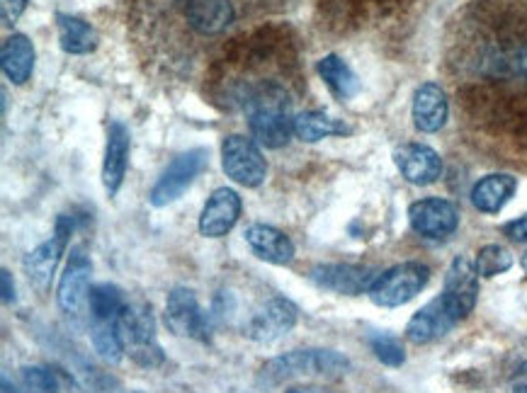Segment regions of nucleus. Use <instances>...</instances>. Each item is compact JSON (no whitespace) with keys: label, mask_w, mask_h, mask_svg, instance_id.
<instances>
[{"label":"nucleus","mask_w":527,"mask_h":393,"mask_svg":"<svg viewBox=\"0 0 527 393\" xmlns=\"http://www.w3.org/2000/svg\"><path fill=\"white\" fill-rule=\"evenodd\" d=\"M248 129L253 139L265 148H280L294 134V98L292 90L280 78H258L246 83L241 95Z\"/></svg>","instance_id":"nucleus-1"},{"label":"nucleus","mask_w":527,"mask_h":393,"mask_svg":"<svg viewBox=\"0 0 527 393\" xmlns=\"http://www.w3.org/2000/svg\"><path fill=\"white\" fill-rule=\"evenodd\" d=\"M350 369V360L336 350H292L272 357L258 372L260 389H277L299 377H340Z\"/></svg>","instance_id":"nucleus-2"},{"label":"nucleus","mask_w":527,"mask_h":393,"mask_svg":"<svg viewBox=\"0 0 527 393\" xmlns=\"http://www.w3.org/2000/svg\"><path fill=\"white\" fill-rule=\"evenodd\" d=\"M117 330L124 345V355H129L134 364L144 369H158L166 362L156 335V318H153L149 304L144 301L124 304L117 316Z\"/></svg>","instance_id":"nucleus-3"},{"label":"nucleus","mask_w":527,"mask_h":393,"mask_svg":"<svg viewBox=\"0 0 527 393\" xmlns=\"http://www.w3.org/2000/svg\"><path fill=\"white\" fill-rule=\"evenodd\" d=\"M430 279L428 265L423 262H401L382 272L370 287V299L382 309H396L423 292Z\"/></svg>","instance_id":"nucleus-4"},{"label":"nucleus","mask_w":527,"mask_h":393,"mask_svg":"<svg viewBox=\"0 0 527 393\" xmlns=\"http://www.w3.org/2000/svg\"><path fill=\"white\" fill-rule=\"evenodd\" d=\"M90 275H93V262L85 255L83 248H73L71 258H68L64 275L59 279V289H56V299H59V309L64 316L76 326L85 321V311H88V296H90Z\"/></svg>","instance_id":"nucleus-5"},{"label":"nucleus","mask_w":527,"mask_h":393,"mask_svg":"<svg viewBox=\"0 0 527 393\" xmlns=\"http://www.w3.org/2000/svg\"><path fill=\"white\" fill-rule=\"evenodd\" d=\"M221 168L226 178L238 182L241 187H260L268 178V163L255 139L241 134L226 136L221 144Z\"/></svg>","instance_id":"nucleus-6"},{"label":"nucleus","mask_w":527,"mask_h":393,"mask_svg":"<svg viewBox=\"0 0 527 393\" xmlns=\"http://www.w3.org/2000/svg\"><path fill=\"white\" fill-rule=\"evenodd\" d=\"M209 161V153L204 148H192V151L180 153L173 163L163 170L156 185L151 187L149 202L153 207H168V204L178 202L180 197L190 190L197 175L202 173L204 165Z\"/></svg>","instance_id":"nucleus-7"},{"label":"nucleus","mask_w":527,"mask_h":393,"mask_svg":"<svg viewBox=\"0 0 527 393\" xmlns=\"http://www.w3.org/2000/svg\"><path fill=\"white\" fill-rule=\"evenodd\" d=\"M166 328L178 338L209 340L212 330V316L200 309V301L192 289L175 287L166 299Z\"/></svg>","instance_id":"nucleus-8"},{"label":"nucleus","mask_w":527,"mask_h":393,"mask_svg":"<svg viewBox=\"0 0 527 393\" xmlns=\"http://www.w3.org/2000/svg\"><path fill=\"white\" fill-rule=\"evenodd\" d=\"M71 233L73 221L68 219V216H59V219H56L54 236H51L49 241H44L42 246L34 248L32 253H27L25 260H22L27 279H30L32 287H37L39 292H47L51 277H54L56 267H59L61 262V255L66 253L68 241H71Z\"/></svg>","instance_id":"nucleus-9"},{"label":"nucleus","mask_w":527,"mask_h":393,"mask_svg":"<svg viewBox=\"0 0 527 393\" xmlns=\"http://www.w3.org/2000/svg\"><path fill=\"white\" fill-rule=\"evenodd\" d=\"M440 296L457 321H462L474 311L476 299H479V272H476L472 260L464 258V255L452 260Z\"/></svg>","instance_id":"nucleus-10"},{"label":"nucleus","mask_w":527,"mask_h":393,"mask_svg":"<svg viewBox=\"0 0 527 393\" xmlns=\"http://www.w3.org/2000/svg\"><path fill=\"white\" fill-rule=\"evenodd\" d=\"M408 221H411L413 231L421 233L430 241H442V238L452 236L459 226V209L450 199L428 197L418 199L408 207Z\"/></svg>","instance_id":"nucleus-11"},{"label":"nucleus","mask_w":527,"mask_h":393,"mask_svg":"<svg viewBox=\"0 0 527 393\" xmlns=\"http://www.w3.org/2000/svg\"><path fill=\"white\" fill-rule=\"evenodd\" d=\"M299 311L297 306L289 299H270L268 304L260 306L258 313H253V318L248 321L246 335L253 343L270 345L277 343L280 338L297 326Z\"/></svg>","instance_id":"nucleus-12"},{"label":"nucleus","mask_w":527,"mask_h":393,"mask_svg":"<svg viewBox=\"0 0 527 393\" xmlns=\"http://www.w3.org/2000/svg\"><path fill=\"white\" fill-rule=\"evenodd\" d=\"M309 277L316 287L326 289V292L357 296L370 292L374 279L379 275L374 267L348 265V262L340 265V262H336V265H316Z\"/></svg>","instance_id":"nucleus-13"},{"label":"nucleus","mask_w":527,"mask_h":393,"mask_svg":"<svg viewBox=\"0 0 527 393\" xmlns=\"http://www.w3.org/2000/svg\"><path fill=\"white\" fill-rule=\"evenodd\" d=\"M241 197L231 187H219L204 204L200 214V233L204 238L226 236L241 219Z\"/></svg>","instance_id":"nucleus-14"},{"label":"nucleus","mask_w":527,"mask_h":393,"mask_svg":"<svg viewBox=\"0 0 527 393\" xmlns=\"http://www.w3.org/2000/svg\"><path fill=\"white\" fill-rule=\"evenodd\" d=\"M129 153H132V134L122 122H110L107 127L105 161H102V185L107 197H115L122 187L124 175L129 168Z\"/></svg>","instance_id":"nucleus-15"},{"label":"nucleus","mask_w":527,"mask_h":393,"mask_svg":"<svg viewBox=\"0 0 527 393\" xmlns=\"http://www.w3.org/2000/svg\"><path fill=\"white\" fill-rule=\"evenodd\" d=\"M394 163L399 173L411 182V185L425 187L433 185L442 175V161L438 153L423 144H404L394 151Z\"/></svg>","instance_id":"nucleus-16"},{"label":"nucleus","mask_w":527,"mask_h":393,"mask_svg":"<svg viewBox=\"0 0 527 393\" xmlns=\"http://www.w3.org/2000/svg\"><path fill=\"white\" fill-rule=\"evenodd\" d=\"M457 323L459 321L452 316L450 309H447L442 296H438V299H433L428 306H423V309L408 321L406 338L411 340L413 345H428L433 343V340L442 338V335L450 333Z\"/></svg>","instance_id":"nucleus-17"},{"label":"nucleus","mask_w":527,"mask_h":393,"mask_svg":"<svg viewBox=\"0 0 527 393\" xmlns=\"http://www.w3.org/2000/svg\"><path fill=\"white\" fill-rule=\"evenodd\" d=\"M447 95L438 83H423L413 95V124L423 134H435L447 122Z\"/></svg>","instance_id":"nucleus-18"},{"label":"nucleus","mask_w":527,"mask_h":393,"mask_svg":"<svg viewBox=\"0 0 527 393\" xmlns=\"http://www.w3.org/2000/svg\"><path fill=\"white\" fill-rule=\"evenodd\" d=\"M246 243L260 260L272 262V265H289L294 260V243L280 229H275V226H248Z\"/></svg>","instance_id":"nucleus-19"},{"label":"nucleus","mask_w":527,"mask_h":393,"mask_svg":"<svg viewBox=\"0 0 527 393\" xmlns=\"http://www.w3.org/2000/svg\"><path fill=\"white\" fill-rule=\"evenodd\" d=\"M0 66L10 83L22 85L30 81L34 71V47L25 34H10L0 49Z\"/></svg>","instance_id":"nucleus-20"},{"label":"nucleus","mask_w":527,"mask_h":393,"mask_svg":"<svg viewBox=\"0 0 527 393\" xmlns=\"http://www.w3.org/2000/svg\"><path fill=\"white\" fill-rule=\"evenodd\" d=\"M518 190L513 175H486L472 187V204L481 214H498Z\"/></svg>","instance_id":"nucleus-21"},{"label":"nucleus","mask_w":527,"mask_h":393,"mask_svg":"<svg viewBox=\"0 0 527 393\" xmlns=\"http://www.w3.org/2000/svg\"><path fill=\"white\" fill-rule=\"evenodd\" d=\"M316 71H319L323 83L331 88V93L336 95V98L350 100L360 93V78L355 76L353 68L345 64L340 56L336 54L323 56V59L319 61V66H316Z\"/></svg>","instance_id":"nucleus-22"},{"label":"nucleus","mask_w":527,"mask_h":393,"mask_svg":"<svg viewBox=\"0 0 527 393\" xmlns=\"http://www.w3.org/2000/svg\"><path fill=\"white\" fill-rule=\"evenodd\" d=\"M56 25H59V44L66 54L81 56L90 54L98 47V34L81 17L59 13L56 15Z\"/></svg>","instance_id":"nucleus-23"},{"label":"nucleus","mask_w":527,"mask_h":393,"mask_svg":"<svg viewBox=\"0 0 527 393\" xmlns=\"http://www.w3.org/2000/svg\"><path fill=\"white\" fill-rule=\"evenodd\" d=\"M294 134L297 139L306 141V144H316V141L328 139V136H343L350 134V127H345L340 119L328 117L326 112H302L294 119Z\"/></svg>","instance_id":"nucleus-24"},{"label":"nucleus","mask_w":527,"mask_h":393,"mask_svg":"<svg viewBox=\"0 0 527 393\" xmlns=\"http://www.w3.org/2000/svg\"><path fill=\"white\" fill-rule=\"evenodd\" d=\"M124 304L127 301H124L122 289L115 287V284H95L88 296L90 321H117Z\"/></svg>","instance_id":"nucleus-25"},{"label":"nucleus","mask_w":527,"mask_h":393,"mask_svg":"<svg viewBox=\"0 0 527 393\" xmlns=\"http://www.w3.org/2000/svg\"><path fill=\"white\" fill-rule=\"evenodd\" d=\"M90 340H93L95 352L102 362L117 364L124 355L122 338H119L117 321H93L90 326Z\"/></svg>","instance_id":"nucleus-26"},{"label":"nucleus","mask_w":527,"mask_h":393,"mask_svg":"<svg viewBox=\"0 0 527 393\" xmlns=\"http://www.w3.org/2000/svg\"><path fill=\"white\" fill-rule=\"evenodd\" d=\"M474 267L479 272V277L503 275V272H508L513 267V255H510L508 248L491 243V246H484L476 253Z\"/></svg>","instance_id":"nucleus-27"},{"label":"nucleus","mask_w":527,"mask_h":393,"mask_svg":"<svg viewBox=\"0 0 527 393\" xmlns=\"http://www.w3.org/2000/svg\"><path fill=\"white\" fill-rule=\"evenodd\" d=\"M370 347L379 362L387 364V367H401L406 362L404 345L387 333H374L370 335Z\"/></svg>","instance_id":"nucleus-28"},{"label":"nucleus","mask_w":527,"mask_h":393,"mask_svg":"<svg viewBox=\"0 0 527 393\" xmlns=\"http://www.w3.org/2000/svg\"><path fill=\"white\" fill-rule=\"evenodd\" d=\"M22 379L30 393H59V381L44 367H25Z\"/></svg>","instance_id":"nucleus-29"},{"label":"nucleus","mask_w":527,"mask_h":393,"mask_svg":"<svg viewBox=\"0 0 527 393\" xmlns=\"http://www.w3.org/2000/svg\"><path fill=\"white\" fill-rule=\"evenodd\" d=\"M27 0H0V15H3V25H15L20 15L25 13Z\"/></svg>","instance_id":"nucleus-30"},{"label":"nucleus","mask_w":527,"mask_h":393,"mask_svg":"<svg viewBox=\"0 0 527 393\" xmlns=\"http://www.w3.org/2000/svg\"><path fill=\"white\" fill-rule=\"evenodd\" d=\"M503 64H506L515 76H520L523 81H527V42L520 44V47L510 54V61H503Z\"/></svg>","instance_id":"nucleus-31"},{"label":"nucleus","mask_w":527,"mask_h":393,"mask_svg":"<svg viewBox=\"0 0 527 393\" xmlns=\"http://www.w3.org/2000/svg\"><path fill=\"white\" fill-rule=\"evenodd\" d=\"M503 233H506L510 241L527 243V214L520 216V219L508 221V224L503 226Z\"/></svg>","instance_id":"nucleus-32"},{"label":"nucleus","mask_w":527,"mask_h":393,"mask_svg":"<svg viewBox=\"0 0 527 393\" xmlns=\"http://www.w3.org/2000/svg\"><path fill=\"white\" fill-rule=\"evenodd\" d=\"M0 282H3V304H13L15 296V279L10 270H0Z\"/></svg>","instance_id":"nucleus-33"},{"label":"nucleus","mask_w":527,"mask_h":393,"mask_svg":"<svg viewBox=\"0 0 527 393\" xmlns=\"http://www.w3.org/2000/svg\"><path fill=\"white\" fill-rule=\"evenodd\" d=\"M510 393H527V362L518 367V372L510 379Z\"/></svg>","instance_id":"nucleus-34"},{"label":"nucleus","mask_w":527,"mask_h":393,"mask_svg":"<svg viewBox=\"0 0 527 393\" xmlns=\"http://www.w3.org/2000/svg\"><path fill=\"white\" fill-rule=\"evenodd\" d=\"M0 393H20L15 389L13 384H10L8 377H3V381H0Z\"/></svg>","instance_id":"nucleus-35"},{"label":"nucleus","mask_w":527,"mask_h":393,"mask_svg":"<svg viewBox=\"0 0 527 393\" xmlns=\"http://www.w3.org/2000/svg\"><path fill=\"white\" fill-rule=\"evenodd\" d=\"M523 267L527 270V250H525V255H523Z\"/></svg>","instance_id":"nucleus-36"},{"label":"nucleus","mask_w":527,"mask_h":393,"mask_svg":"<svg viewBox=\"0 0 527 393\" xmlns=\"http://www.w3.org/2000/svg\"><path fill=\"white\" fill-rule=\"evenodd\" d=\"M287 393H306V391H302V389H289Z\"/></svg>","instance_id":"nucleus-37"}]
</instances>
